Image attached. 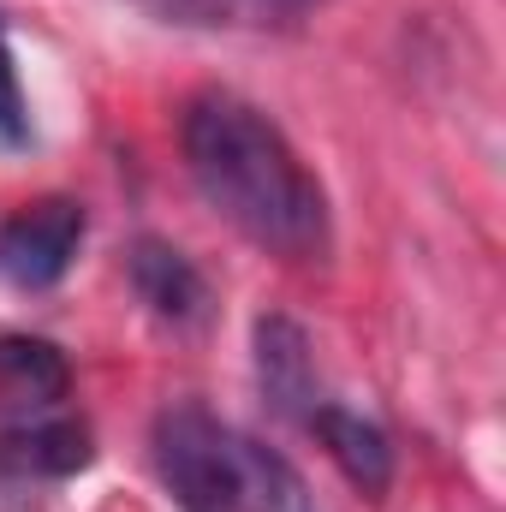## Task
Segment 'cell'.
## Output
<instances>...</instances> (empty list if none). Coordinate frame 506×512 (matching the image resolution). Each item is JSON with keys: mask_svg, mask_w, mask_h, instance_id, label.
Instances as JSON below:
<instances>
[{"mask_svg": "<svg viewBox=\"0 0 506 512\" xmlns=\"http://www.w3.org/2000/svg\"><path fill=\"white\" fill-rule=\"evenodd\" d=\"M179 149L221 221H233L256 251L280 262H322L334 245L328 191L304 167V155L286 143L256 102L233 90H203L185 102Z\"/></svg>", "mask_w": 506, "mask_h": 512, "instance_id": "6da1fadb", "label": "cell"}, {"mask_svg": "<svg viewBox=\"0 0 506 512\" xmlns=\"http://www.w3.org/2000/svg\"><path fill=\"white\" fill-rule=\"evenodd\" d=\"M155 471L185 512H316L292 459L203 405H167L155 417Z\"/></svg>", "mask_w": 506, "mask_h": 512, "instance_id": "7a4b0ae2", "label": "cell"}, {"mask_svg": "<svg viewBox=\"0 0 506 512\" xmlns=\"http://www.w3.org/2000/svg\"><path fill=\"white\" fill-rule=\"evenodd\" d=\"M84 245V209L72 197H42L0 227V274L24 292L54 286Z\"/></svg>", "mask_w": 506, "mask_h": 512, "instance_id": "3957f363", "label": "cell"}, {"mask_svg": "<svg viewBox=\"0 0 506 512\" xmlns=\"http://www.w3.org/2000/svg\"><path fill=\"white\" fill-rule=\"evenodd\" d=\"M90 465V435L84 423L60 417V411H36V417H12L0 429V471L12 477H72Z\"/></svg>", "mask_w": 506, "mask_h": 512, "instance_id": "277c9868", "label": "cell"}, {"mask_svg": "<svg viewBox=\"0 0 506 512\" xmlns=\"http://www.w3.org/2000/svg\"><path fill=\"white\" fill-rule=\"evenodd\" d=\"M256 382H262L274 411L310 423L322 393H316V358H310V340H304L298 322H286V316H262L256 322Z\"/></svg>", "mask_w": 506, "mask_h": 512, "instance_id": "5b68a950", "label": "cell"}, {"mask_svg": "<svg viewBox=\"0 0 506 512\" xmlns=\"http://www.w3.org/2000/svg\"><path fill=\"white\" fill-rule=\"evenodd\" d=\"M310 429H316V441L328 447V459L340 465V477H346L358 495H387V483H393V441L381 435L370 417H358V411L322 399V405L310 411Z\"/></svg>", "mask_w": 506, "mask_h": 512, "instance_id": "8992f818", "label": "cell"}, {"mask_svg": "<svg viewBox=\"0 0 506 512\" xmlns=\"http://www.w3.org/2000/svg\"><path fill=\"white\" fill-rule=\"evenodd\" d=\"M66 382H72V370H66L60 346L0 328V411H12V417L54 411L66 399Z\"/></svg>", "mask_w": 506, "mask_h": 512, "instance_id": "52a82bcc", "label": "cell"}, {"mask_svg": "<svg viewBox=\"0 0 506 512\" xmlns=\"http://www.w3.org/2000/svg\"><path fill=\"white\" fill-rule=\"evenodd\" d=\"M131 286H137V298H143L161 322H173V328L197 322L203 304H209L203 274L173 251V245H161V239H143V245L131 251Z\"/></svg>", "mask_w": 506, "mask_h": 512, "instance_id": "ba28073f", "label": "cell"}, {"mask_svg": "<svg viewBox=\"0 0 506 512\" xmlns=\"http://www.w3.org/2000/svg\"><path fill=\"white\" fill-rule=\"evenodd\" d=\"M24 137H30V108H24V84L12 60V30L0 18V143H24Z\"/></svg>", "mask_w": 506, "mask_h": 512, "instance_id": "9c48e42d", "label": "cell"}, {"mask_svg": "<svg viewBox=\"0 0 506 512\" xmlns=\"http://www.w3.org/2000/svg\"><path fill=\"white\" fill-rule=\"evenodd\" d=\"M251 6L268 24H298V18H310L316 6H328V0H251Z\"/></svg>", "mask_w": 506, "mask_h": 512, "instance_id": "30bf717a", "label": "cell"}]
</instances>
